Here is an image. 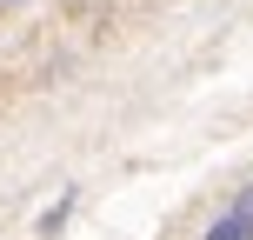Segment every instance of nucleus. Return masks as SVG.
I'll return each instance as SVG.
<instances>
[{"instance_id":"nucleus-1","label":"nucleus","mask_w":253,"mask_h":240,"mask_svg":"<svg viewBox=\"0 0 253 240\" xmlns=\"http://www.w3.org/2000/svg\"><path fill=\"white\" fill-rule=\"evenodd\" d=\"M200 240H253V214H240V207L227 200V207L200 227Z\"/></svg>"},{"instance_id":"nucleus-2","label":"nucleus","mask_w":253,"mask_h":240,"mask_svg":"<svg viewBox=\"0 0 253 240\" xmlns=\"http://www.w3.org/2000/svg\"><path fill=\"white\" fill-rule=\"evenodd\" d=\"M233 207H240V214H253V180H247L240 193H233Z\"/></svg>"},{"instance_id":"nucleus-3","label":"nucleus","mask_w":253,"mask_h":240,"mask_svg":"<svg viewBox=\"0 0 253 240\" xmlns=\"http://www.w3.org/2000/svg\"><path fill=\"white\" fill-rule=\"evenodd\" d=\"M27 7V0H0V20H7V13H20Z\"/></svg>"}]
</instances>
